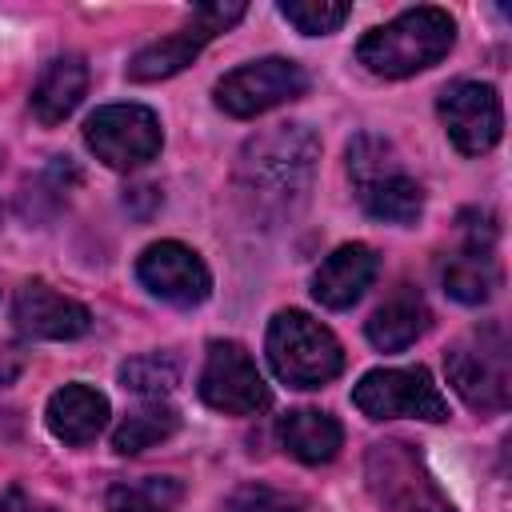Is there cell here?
Segmentation results:
<instances>
[{"label": "cell", "mask_w": 512, "mask_h": 512, "mask_svg": "<svg viewBox=\"0 0 512 512\" xmlns=\"http://www.w3.org/2000/svg\"><path fill=\"white\" fill-rule=\"evenodd\" d=\"M280 16L304 36H328L352 16V4H344V0H280Z\"/></svg>", "instance_id": "23"}, {"label": "cell", "mask_w": 512, "mask_h": 512, "mask_svg": "<svg viewBox=\"0 0 512 512\" xmlns=\"http://www.w3.org/2000/svg\"><path fill=\"white\" fill-rule=\"evenodd\" d=\"M12 324L28 340H80L92 328V312L48 280H28L12 300Z\"/></svg>", "instance_id": "15"}, {"label": "cell", "mask_w": 512, "mask_h": 512, "mask_svg": "<svg viewBox=\"0 0 512 512\" xmlns=\"http://www.w3.org/2000/svg\"><path fill=\"white\" fill-rule=\"evenodd\" d=\"M84 144L116 172H136L160 156L164 128L148 104H104L84 120Z\"/></svg>", "instance_id": "9"}, {"label": "cell", "mask_w": 512, "mask_h": 512, "mask_svg": "<svg viewBox=\"0 0 512 512\" xmlns=\"http://www.w3.org/2000/svg\"><path fill=\"white\" fill-rule=\"evenodd\" d=\"M136 280L164 304L196 308L212 296V272L196 248L180 240H156L136 260Z\"/></svg>", "instance_id": "14"}, {"label": "cell", "mask_w": 512, "mask_h": 512, "mask_svg": "<svg viewBox=\"0 0 512 512\" xmlns=\"http://www.w3.org/2000/svg\"><path fill=\"white\" fill-rule=\"evenodd\" d=\"M308 92V72L288 60V56H264V60H248L232 72H224L212 88L216 108L236 116V120H252L264 116L296 96Z\"/></svg>", "instance_id": "10"}, {"label": "cell", "mask_w": 512, "mask_h": 512, "mask_svg": "<svg viewBox=\"0 0 512 512\" xmlns=\"http://www.w3.org/2000/svg\"><path fill=\"white\" fill-rule=\"evenodd\" d=\"M84 92H88V64H84V56L64 52V56L48 60V68L40 72L28 108L44 128H52V124H60V120H68L76 112Z\"/></svg>", "instance_id": "19"}, {"label": "cell", "mask_w": 512, "mask_h": 512, "mask_svg": "<svg viewBox=\"0 0 512 512\" xmlns=\"http://www.w3.org/2000/svg\"><path fill=\"white\" fill-rule=\"evenodd\" d=\"M264 352L276 380H284L288 388H324L344 372V344L336 340V332L300 308H284L268 320Z\"/></svg>", "instance_id": "5"}, {"label": "cell", "mask_w": 512, "mask_h": 512, "mask_svg": "<svg viewBox=\"0 0 512 512\" xmlns=\"http://www.w3.org/2000/svg\"><path fill=\"white\" fill-rule=\"evenodd\" d=\"M352 404L368 416V420H428L440 424L448 420V396L440 392V384L432 380V372L424 364L412 368H372L356 380L352 388Z\"/></svg>", "instance_id": "8"}, {"label": "cell", "mask_w": 512, "mask_h": 512, "mask_svg": "<svg viewBox=\"0 0 512 512\" xmlns=\"http://www.w3.org/2000/svg\"><path fill=\"white\" fill-rule=\"evenodd\" d=\"M244 12H248V4H240V0H232V4H224V0H216V4H196L192 16H188L172 36L144 44V48L128 60V68H124L128 80H132V84H156V80H168V76L184 72L220 32H228L232 24H240Z\"/></svg>", "instance_id": "7"}, {"label": "cell", "mask_w": 512, "mask_h": 512, "mask_svg": "<svg viewBox=\"0 0 512 512\" xmlns=\"http://www.w3.org/2000/svg\"><path fill=\"white\" fill-rule=\"evenodd\" d=\"M228 512H304L292 496L276 492V488H264V484H248L232 496Z\"/></svg>", "instance_id": "25"}, {"label": "cell", "mask_w": 512, "mask_h": 512, "mask_svg": "<svg viewBox=\"0 0 512 512\" xmlns=\"http://www.w3.org/2000/svg\"><path fill=\"white\" fill-rule=\"evenodd\" d=\"M456 44V20L436 4L404 8L396 20L372 28L356 44V60L384 80L416 76L432 64H440Z\"/></svg>", "instance_id": "2"}, {"label": "cell", "mask_w": 512, "mask_h": 512, "mask_svg": "<svg viewBox=\"0 0 512 512\" xmlns=\"http://www.w3.org/2000/svg\"><path fill=\"white\" fill-rule=\"evenodd\" d=\"M108 416H112L108 396H104L100 388H92V384H80V380L56 388V392L48 396V404H44V424H48V432H52L56 440L72 444V448L92 444V440L104 432Z\"/></svg>", "instance_id": "17"}, {"label": "cell", "mask_w": 512, "mask_h": 512, "mask_svg": "<svg viewBox=\"0 0 512 512\" xmlns=\"http://www.w3.org/2000/svg\"><path fill=\"white\" fill-rule=\"evenodd\" d=\"M432 324V312H428V300L412 288V284H396L380 308L368 316L364 324V336L376 352H404L408 344H416Z\"/></svg>", "instance_id": "18"}, {"label": "cell", "mask_w": 512, "mask_h": 512, "mask_svg": "<svg viewBox=\"0 0 512 512\" xmlns=\"http://www.w3.org/2000/svg\"><path fill=\"white\" fill-rule=\"evenodd\" d=\"M280 444L288 456H296L300 464H328L340 444H344V428L332 412L324 408H296L280 420Z\"/></svg>", "instance_id": "20"}, {"label": "cell", "mask_w": 512, "mask_h": 512, "mask_svg": "<svg viewBox=\"0 0 512 512\" xmlns=\"http://www.w3.org/2000/svg\"><path fill=\"white\" fill-rule=\"evenodd\" d=\"M180 496V488L172 480H144V484H124L112 488L108 496V512H172V500Z\"/></svg>", "instance_id": "24"}, {"label": "cell", "mask_w": 512, "mask_h": 512, "mask_svg": "<svg viewBox=\"0 0 512 512\" xmlns=\"http://www.w3.org/2000/svg\"><path fill=\"white\" fill-rule=\"evenodd\" d=\"M380 272V256L376 248L352 240V244H340L336 252L324 256V264L312 272V300L320 308H332V312H344L352 308L376 280Z\"/></svg>", "instance_id": "16"}, {"label": "cell", "mask_w": 512, "mask_h": 512, "mask_svg": "<svg viewBox=\"0 0 512 512\" xmlns=\"http://www.w3.org/2000/svg\"><path fill=\"white\" fill-rule=\"evenodd\" d=\"M452 392L472 412H504L512 404V344L500 320H484L444 352Z\"/></svg>", "instance_id": "4"}, {"label": "cell", "mask_w": 512, "mask_h": 512, "mask_svg": "<svg viewBox=\"0 0 512 512\" xmlns=\"http://www.w3.org/2000/svg\"><path fill=\"white\" fill-rule=\"evenodd\" d=\"M180 380V364L164 352H144L120 364V384L124 392H136L144 400H164Z\"/></svg>", "instance_id": "22"}, {"label": "cell", "mask_w": 512, "mask_h": 512, "mask_svg": "<svg viewBox=\"0 0 512 512\" xmlns=\"http://www.w3.org/2000/svg\"><path fill=\"white\" fill-rule=\"evenodd\" d=\"M436 116L448 132V140L456 144V152L464 156H484L500 144L504 136V104L500 92L484 80H456L440 92L436 100Z\"/></svg>", "instance_id": "13"}, {"label": "cell", "mask_w": 512, "mask_h": 512, "mask_svg": "<svg viewBox=\"0 0 512 512\" xmlns=\"http://www.w3.org/2000/svg\"><path fill=\"white\" fill-rule=\"evenodd\" d=\"M348 176L360 208L384 224H416L424 212V188L404 168L392 140L360 132L348 144Z\"/></svg>", "instance_id": "3"}, {"label": "cell", "mask_w": 512, "mask_h": 512, "mask_svg": "<svg viewBox=\"0 0 512 512\" xmlns=\"http://www.w3.org/2000/svg\"><path fill=\"white\" fill-rule=\"evenodd\" d=\"M196 392L212 412H224V416H260L272 404V388L264 384L252 352L240 340L208 344Z\"/></svg>", "instance_id": "11"}, {"label": "cell", "mask_w": 512, "mask_h": 512, "mask_svg": "<svg viewBox=\"0 0 512 512\" xmlns=\"http://www.w3.org/2000/svg\"><path fill=\"white\" fill-rule=\"evenodd\" d=\"M180 428V412L168 400H144L140 408H132L120 428L112 432V448L120 456H136L144 448H156L160 440H168Z\"/></svg>", "instance_id": "21"}, {"label": "cell", "mask_w": 512, "mask_h": 512, "mask_svg": "<svg viewBox=\"0 0 512 512\" xmlns=\"http://www.w3.org/2000/svg\"><path fill=\"white\" fill-rule=\"evenodd\" d=\"M464 244L440 260V284L460 304H488L504 284V268L496 260V220L488 212H460Z\"/></svg>", "instance_id": "12"}, {"label": "cell", "mask_w": 512, "mask_h": 512, "mask_svg": "<svg viewBox=\"0 0 512 512\" xmlns=\"http://www.w3.org/2000/svg\"><path fill=\"white\" fill-rule=\"evenodd\" d=\"M316 160L320 140L308 124H276L252 136L236 160V192L244 208L260 220L292 216L312 192Z\"/></svg>", "instance_id": "1"}, {"label": "cell", "mask_w": 512, "mask_h": 512, "mask_svg": "<svg viewBox=\"0 0 512 512\" xmlns=\"http://www.w3.org/2000/svg\"><path fill=\"white\" fill-rule=\"evenodd\" d=\"M0 512H56V508L28 496L20 484H8V488H0Z\"/></svg>", "instance_id": "26"}, {"label": "cell", "mask_w": 512, "mask_h": 512, "mask_svg": "<svg viewBox=\"0 0 512 512\" xmlns=\"http://www.w3.org/2000/svg\"><path fill=\"white\" fill-rule=\"evenodd\" d=\"M368 492L388 512H456L424 456L404 440H376L364 456Z\"/></svg>", "instance_id": "6"}]
</instances>
